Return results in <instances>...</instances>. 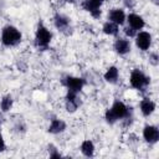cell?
<instances>
[{
    "instance_id": "5bb4252c",
    "label": "cell",
    "mask_w": 159,
    "mask_h": 159,
    "mask_svg": "<svg viewBox=\"0 0 159 159\" xmlns=\"http://www.w3.org/2000/svg\"><path fill=\"white\" fill-rule=\"evenodd\" d=\"M81 150L86 157H92L93 155V150H94L93 143L91 140H84L82 143V145H81Z\"/></svg>"
},
{
    "instance_id": "30bf717a",
    "label": "cell",
    "mask_w": 159,
    "mask_h": 159,
    "mask_svg": "<svg viewBox=\"0 0 159 159\" xmlns=\"http://www.w3.org/2000/svg\"><path fill=\"white\" fill-rule=\"evenodd\" d=\"M128 22L130 25L132 29L134 30H139L144 26V20L142 19V16L137 15V14H130L128 15Z\"/></svg>"
},
{
    "instance_id": "7402d4cb",
    "label": "cell",
    "mask_w": 159,
    "mask_h": 159,
    "mask_svg": "<svg viewBox=\"0 0 159 159\" xmlns=\"http://www.w3.org/2000/svg\"><path fill=\"white\" fill-rule=\"evenodd\" d=\"M1 119H2V117H1V116H0V124H1Z\"/></svg>"
},
{
    "instance_id": "52a82bcc",
    "label": "cell",
    "mask_w": 159,
    "mask_h": 159,
    "mask_svg": "<svg viewBox=\"0 0 159 159\" xmlns=\"http://www.w3.org/2000/svg\"><path fill=\"white\" fill-rule=\"evenodd\" d=\"M135 42H137V46L140 50H148L149 46H150V42H152V37H150V35L148 32L142 31V32H139L137 35Z\"/></svg>"
},
{
    "instance_id": "8992f818",
    "label": "cell",
    "mask_w": 159,
    "mask_h": 159,
    "mask_svg": "<svg viewBox=\"0 0 159 159\" xmlns=\"http://www.w3.org/2000/svg\"><path fill=\"white\" fill-rule=\"evenodd\" d=\"M143 135H144V139L149 143H155L158 142L159 139V130L157 127L154 125H147L143 130Z\"/></svg>"
},
{
    "instance_id": "9a60e30c",
    "label": "cell",
    "mask_w": 159,
    "mask_h": 159,
    "mask_svg": "<svg viewBox=\"0 0 159 159\" xmlns=\"http://www.w3.org/2000/svg\"><path fill=\"white\" fill-rule=\"evenodd\" d=\"M104 78L108 82H116L117 78H118V70H117V67H109L107 70L106 75H104Z\"/></svg>"
},
{
    "instance_id": "8fae6325",
    "label": "cell",
    "mask_w": 159,
    "mask_h": 159,
    "mask_svg": "<svg viewBox=\"0 0 159 159\" xmlns=\"http://www.w3.org/2000/svg\"><path fill=\"white\" fill-rule=\"evenodd\" d=\"M114 48H116V51H117L118 53L124 55V53H127V52L130 50V43H129L128 40L118 39V40L116 41V43H114Z\"/></svg>"
},
{
    "instance_id": "5b68a950",
    "label": "cell",
    "mask_w": 159,
    "mask_h": 159,
    "mask_svg": "<svg viewBox=\"0 0 159 159\" xmlns=\"http://www.w3.org/2000/svg\"><path fill=\"white\" fill-rule=\"evenodd\" d=\"M103 0H84V2L82 4L84 10L89 11L94 17H98L101 15V10H99V6L102 4Z\"/></svg>"
},
{
    "instance_id": "2e32d148",
    "label": "cell",
    "mask_w": 159,
    "mask_h": 159,
    "mask_svg": "<svg viewBox=\"0 0 159 159\" xmlns=\"http://www.w3.org/2000/svg\"><path fill=\"white\" fill-rule=\"evenodd\" d=\"M68 24H70L68 19L65 17V16H62V15H57V16L55 17V25H56V27L60 29V30L66 29V27L68 26Z\"/></svg>"
},
{
    "instance_id": "3957f363",
    "label": "cell",
    "mask_w": 159,
    "mask_h": 159,
    "mask_svg": "<svg viewBox=\"0 0 159 159\" xmlns=\"http://www.w3.org/2000/svg\"><path fill=\"white\" fill-rule=\"evenodd\" d=\"M148 83H149V78L143 72H140L139 70H134L132 72V75H130V84L134 88L140 89V88L145 87Z\"/></svg>"
},
{
    "instance_id": "d6986e66",
    "label": "cell",
    "mask_w": 159,
    "mask_h": 159,
    "mask_svg": "<svg viewBox=\"0 0 159 159\" xmlns=\"http://www.w3.org/2000/svg\"><path fill=\"white\" fill-rule=\"evenodd\" d=\"M78 104H80V102L77 101V98H75V99H67V111L68 112L76 111V108L78 107Z\"/></svg>"
},
{
    "instance_id": "603a6c76",
    "label": "cell",
    "mask_w": 159,
    "mask_h": 159,
    "mask_svg": "<svg viewBox=\"0 0 159 159\" xmlns=\"http://www.w3.org/2000/svg\"><path fill=\"white\" fill-rule=\"evenodd\" d=\"M67 1H71V2H72V1H73V0H67Z\"/></svg>"
},
{
    "instance_id": "6da1fadb",
    "label": "cell",
    "mask_w": 159,
    "mask_h": 159,
    "mask_svg": "<svg viewBox=\"0 0 159 159\" xmlns=\"http://www.w3.org/2000/svg\"><path fill=\"white\" fill-rule=\"evenodd\" d=\"M127 116H128V108L125 107L124 103L117 101V102H114V104L112 106V108L107 111L106 119H107L108 123H114L117 119L124 118Z\"/></svg>"
},
{
    "instance_id": "277c9868",
    "label": "cell",
    "mask_w": 159,
    "mask_h": 159,
    "mask_svg": "<svg viewBox=\"0 0 159 159\" xmlns=\"http://www.w3.org/2000/svg\"><path fill=\"white\" fill-rule=\"evenodd\" d=\"M51 41V32L43 27V26H39L37 31H36V43L40 47H46Z\"/></svg>"
},
{
    "instance_id": "ac0fdd59",
    "label": "cell",
    "mask_w": 159,
    "mask_h": 159,
    "mask_svg": "<svg viewBox=\"0 0 159 159\" xmlns=\"http://www.w3.org/2000/svg\"><path fill=\"white\" fill-rule=\"evenodd\" d=\"M11 104H12V99H11V97L10 96H6V97H4L2 98V101H1V109L4 111V112H6V111H9L10 109V107H11Z\"/></svg>"
},
{
    "instance_id": "ba28073f",
    "label": "cell",
    "mask_w": 159,
    "mask_h": 159,
    "mask_svg": "<svg viewBox=\"0 0 159 159\" xmlns=\"http://www.w3.org/2000/svg\"><path fill=\"white\" fill-rule=\"evenodd\" d=\"M66 84H67V88L68 91L71 92H80L84 84L83 80L82 78H77V77H67L66 78Z\"/></svg>"
},
{
    "instance_id": "4fadbf2b",
    "label": "cell",
    "mask_w": 159,
    "mask_h": 159,
    "mask_svg": "<svg viewBox=\"0 0 159 159\" xmlns=\"http://www.w3.org/2000/svg\"><path fill=\"white\" fill-rule=\"evenodd\" d=\"M65 128H66V124H65L62 120L55 119V120H52V123H51V125H50V128H48V132H51V133H60V132H62Z\"/></svg>"
},
{
    "instance_id": "ffe728a7",
    "label": "cell",
    "mask_w": 159,
    "mask_h": 159,
    "mask_svg": "<svg viewBox=\"0 0 159 159\" xmlns=\"http://www.w3.org/2000/svg\"><path fill=\"white\" fill-rule=\"evenodd\" d=\"M124 32H125V35H128V36H134V35H135V30L132 29V27H125V29H124Z\"/></svg>"
},
{
    "instance_id": "9c48e42d",
    "label": "cell",
    "mask_w": 159,
    "mask_h": 159,
    "mask_svg": "<svg viewBox=\"0 0 159 159\" xmlns=\"http://www.w3.org/2000/svg\"><path fill=\"white\" fill-rule=\"evenodd\" d=\"M124 19H125V15L120 9H114L109 12V20L117 25H122L124 22Z\"/></svg>"
},
{
    "instance_id": "e0dca14e",
    "label": "cell",
    "mask_w": 159,
    "mask_h": 159,
    "mask_svg": "<svg viewBox=\"0 0 159 159\" xmlns=\"http://www.w3.org/2000/svg\"><path fill=\"white\" fill-rule=\"evenodd\" d=\"M103 31L107 35H116L118 32V25L114 24V22H112V21L106 22L104 26H103Z\"/></svg>"
},
{
    "instance_id": "7a4b0ae2",
    "label": "cell",
    "mask_w": 159,
    "mask_h": 159,
    "mask_svg": "<svg viewBox=\"0 0 159 159\" xmlns=\"http://www.w3.org/2000/svg\"><path fill=\"white\" fill-rule=\"evenodd\" d=\"M1 40H2V43L4 45H6V46H14V45H16V43L20 42L21 34H20V31L16 27H14V26H6L2 30Z\"/></svg>"
},
{
    "instance_id": "7c38bea8",
    "label": "cell",
    "mask_w": 159,
    "mask_h": 159,
    "mask_svg": "<svg viewBox=\"0 0 159 159\" xmlns=\"http://www.w3.org/2000/svg\"><path fill=\"white\" fill-rule=\"evenodd\" d=\"M155 109V104L154 102H152L149 98H144L142 102H140V111L144 116H149L154 112Z\"/></svg>"
},
{
    "instance_id": "44dd1931",
    "label": "cell",
    "mask_w": 159,
    "mask_h": 159,
    "mask_svg": "<svg viewBox=\"0 0 159 159\" xmlns=\"http://www.w3.org/2000/svg\"><path fill=\"white\" fill-rule=\"evenodd\" d=\"M5 149V143H4V139H2V135L0 133V152Z\"/></svg>"
}]
</instances>
